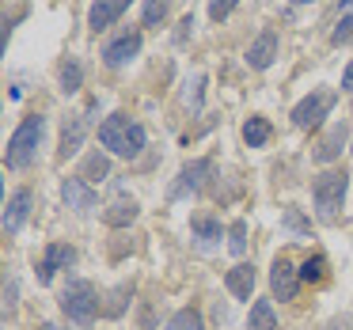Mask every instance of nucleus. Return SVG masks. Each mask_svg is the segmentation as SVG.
Returning <instances> with one entry per match:
<instances>
[{"label": "nucleus", "instance_id": "14", "mask_svg": "<svg viewBox=\"0 0 353 330\" xmlns=\"http://www.w3.org/2000/svg\"><path fill=\"white\" fill-rule=\"evenodd\" d=\"M274 57H277V31H262L259 39L251 42V50H247V65H251L254 72H262V69L274 65Z\"/></svg>", "mask_w": 353, "mask_h": 330}, {"label": "nucleus", "instance_id": "25", "mask_svg": "<svg viewBox=\"0 0 353 330\" xmlns=\"http://www.w3.org/2000/svg\"><path fill=\"white\" fill-rule=\"evenodd\" d=\"M171 12V0H145V27H156L163 23Z\"/></svg>", "mask_w": 353, "mask_h": 330}, {"label": "nucleus", "instance_id": "16", "mask_svg": "<svg viewBox=\"0 0 353 330\" xmlns=\"http://www.w3.org/2000/svg\"><path fill=\"white\" fill-rule=\"evenodd\" d=\"M224 285H228V292L236 300H251V292H254V266H251V262L232 266L228 277H224Z\"/></svg>", "mask_w": 353, "mask_h": 330}, {"label": "nucleus", "instance_id": "35", "mask_svg": "<svg viewBox=\"0 0 353 330\" xmlns=\"http://www.w3.org/2000/svg\"><path fill=\"white\" fill-rule=\"evenodd\" d=\"M39 330H61V327H54V322H42V327Z\"/></svg>", "mask_w": 353, "mask_h": 330}, {"label": "nucleus", "instance_id": "17", "mask_svg": "<svg viewBox=\"0 0 353 330\" xmlns=\"http://www.w3.org/2000/svg\"><path fill=\"white\" fill-rule=\"evenodd\" d=\"M190 231H194L198 251H216L221 247V220H213V216H194Z\"/></svg>", "mask_w": 353, "mask_h": 330}, {"label": "nucleus", "instance_id": "2", "mask_svg": "<svg viewBox=\"0 0 353 330\" xmlns=\"http://www.w3.org/2000/svg\"><path fill=\"white\" fill-rule=\"evenodd\" d=\"M42 141H46V118L42 114H27L23 122H19V130L8 137V148H4V167L12 171H23L34 163V156H39Z\"/></svg>", "mask_w": 353, "mask_h": 330}, {"label": "nucleus", "instance_id": "18", "mask_svg": "<svg viewBox=\"0 0 353 330\" xmlns=\"http://www.w3.org/2000/svg\"><path fill=\"white\" fill-rule=\"evenodd\" d=\"M137 213H141V209H137V201H133V198H118L110 209H103V220H107L110 228H125V224L137 220Z\"/></svg>", "mask_w": 353, "mask_h": 330}, {"label": "nucleus", "instance_id": "22", "mask_svg": "<svg viewBox=\"0 0 353 330\" xmlns=\"http://www.w3.org/2000/svg\"><path fill=\"white\" fill-rule=\"evenodd\" d=\"M80 84H84V69H80V61H65L61 65V92L65 95H77L80 92Z\"/></svg>", "mask_w": 353, "mask_h": 330}, {"label": "nucleus", "instance_id": "13", "mask_svg": "<svg viewBox=\"0 0 353 330\" xmlns=\"http://www.w3.org/2000/svg\"><path fill=\"white\" fill-rule=\"evenodd\" d=\"M133 0H92V8H88V27H92L95 34L107 31L110 23H118L122 19V12L130 8Z\"/></svg>", "mask_w": 353, "mask_h": 330}, {"label": "nucleus", "instance_id": "30", "mask_svg": "<svg viewBox=\"0 0 353 330\" xmlns=\"http://www.w3.org/2000/svg\"><path fill=\"white\" fill-rule=\"evenodd\" d=\"M130 285H118V289L114 292H110V304H107V315H110V319H114V315H122V307H125V296H130Z\"/></svg>", "mask_w": 353, "mask_h": 330}, {"label": "nucleus", "instance_id": "27", "mask_svg": "<svg viewBox=\"0 0 353 330\" xmlns=\"http://www.w3.org/2000/svg\"><path fill=\"white\" fill-rule=\"evenodd\" d=\"M281 228H285V231H292V236H307V231H312V224H307L304 216H300V209H285Z\"/></svg>", "mask_w": 353, "mask_h": 330}, {"label": "nucleus", "instance_id": "12", "mask_svg": "<svg viewBox=\"0 0 353 330\" xmlns=\"http://www.w3.org/2000/svg\"><path fill=\"white\" fill-rule=\"evenodd\" d=\"M72 262H77V251H72V247H65V243H50V247H46V254H42V262H39V285H50L57 269H69Z\"/></svg>", "mask_w": 353, "mask_h": 330}, {"label": "nucleus", "instance_id": "33", "mask_svg": "<svg viewBox=\"0 0 353 330\" xmlns=\"http://www.w3.org/2000/svg\"><path fill=\"white\" fill-rule=\"evenodd\" d=\"M342 92H350V95H353V61L345 65V72H342Z\"/></svg>", "mask_w": 353, "mask_h": 330}, {"label": "nucleus", "instance_id": "26", "mask_svg": "<svg viewBox=\"0 0 353 330\" xmlns=\"http://www.w3.org/2000/svg\"><path fill=\"white\" fill-rule=\"evenodd\" d=\"M228 251L236 254V258L247 251V224L243 220H232V228H228Z\"/></svg>", "mask_w": 353, "mask_h": 330}, {"label": "nucleus", "instance_id": "24", "mask_svg": "<svg viewBox=\"0 0 353 330\" xmlns=\"http://www.w3.org/2000/svg\"><path fill=\"white\" fill-rule=\"evenodd\" d=\"M163 330H201V315L194 311V307H183V311L171 315Z\"/></svg>", "mask_w": 353, "mask_h": 330}, {"label": "nucleus", "instance_id": "31", "mask_svg": "<svg viewBox=\"0 0 353 330\" xmlns=\"http://www.w3.org/2000/svg\"><path fill=\"white\" fill-rule=\"evenodd\" d=\"M330 42H334V46H342V42H353V12L334 27V31H330Z\"/></svg>", "mask_w": 353, "mask_h": 330}, {"label": "nucleus", "instance_id": "1", "mask_svg": "<svg viewBox=\"0 0 353 330\" xmlns=\"http://www.w3.org/2000/svg\"><path fill=\"white\" fill-rule=\"evenodd\" d=\"M145 141H148L145 125L133 122L130 114H110V118H103V125H99V145L107 148V152L122 156V160H137V156L145 152Z\"/></svg>", "mask_w": 353, "mask_h": 330}, {"label": "nucleus", "instance_id": "10", "mask_svg": "<svg viewBox=\"0 0 353 330\" xmlns=\"http://www.w3.org/2000/svg\"><path fill=\"white\" fill-rule=\"evenodd\" d=\"M31 205H34V194L31 190H16V194H12L8 205H4V220H0L4 236H16V231L23 228L27 216H31Z\"/></svg>", "mask_w": 353, "mask_h": 330}, {"label": "nucleus", "instance_id": "5", "mask_svg": "<svg viewBox=\"0 0 353 330\" xmlns=\"http://www.w3.org/2000/svg\"><path fill=\"white\" fill-rule=\"evenodd\" d=\"M334 103H338L334 92H312V95H304V99L292 107V125H300V130H319L323 118L334 110Z\"/></svg>", "mask_w": 353, "mask_h": 330}, {"label": "nucleus", "instance_id": "20", "mask_svg": "<svg viewBox=\"0 0 353 330\" xmlns=\"http://www.w3.org/2000/svg\"><path fill=\"white\" fill-rule=\"evenodd\" d=\"M107 175H110V160L103 152H92L84 163H80V178H84V183H103Z\"/></svg>", "mask_w": 353, "mask_h": 330}, {"label": "nucleus", "instance_id": "23", "mask_svg": "<svg viewBox=\"0 0 353 330\" xmlns=\"http://www.w3.org/2000/svg\"><path fill=\"white\" fill-rule=\"evenodd\" d=\"M323 277H327V258L323 254H312V258L300 266V281H307V285H319Z\"/></svg>", "mask_w": 353, "mask_h": 330}, {"label": "nucleus", "instance_id": "29", "mask_svg": "<svg viewBox=\"0 0 353 330\" xmlns=\"http://www.w3.org/2000/svg\"><path fill=\"white\" fill-rule=\"evenodd\" d=\"M236 4H239V0H209V19H213V23H221V19H228Z\"/></svg>", "mask_w": 353, "mask_h": 330}, {"label": "nucleus", "instance_id": "28", "mask_svg": "<svg viewBox=\"0 0 353 330\" xmlns=\"http://www.w3.org/2000/svg\"><path fill=\"white\" fill-rule=\"evenodd\" d=\"M16 296H19V285H16V277L12 274H4V322L16 315Z\"/></svg>", "mask_w": 353, "mask_h": 330}, {"label": "nucleus", "instance_id": "6", "mask_svg": "<svg viewBox=\"0 0 353 330\" xmlns=\"http://www.w3.org/2000/svg\"><path fill=\"white\" fill-rule=\"evenodd\" d=\"M95 114H99V99H92V107L84 110V114H69L65 118V125H61V160H69V156H77L80 152V145H84V133H88V125L95 122Z\"/></svg>", "mask_w": 353, "mask_h": 330}, {"label": "nucleus", "instance_id": "9", "mask_svg": "<svg viewBox=\"0 0 353 330\" xmlns=\"http://www.w3.org/2000/svg\"><path fill=\"white\" fill-rule=\"evenodd\" d=\"M61 198H65V205L77 209V213H92V209L99 205V194H95V186L84 183L80 175H72V178H65V183H61Z\"/></svg>", "mask_w": 353, "mask_h": 330}, {"label": "nucleus", "instance_id": "15", "mask_svg": "<svg viewBox=\"0 0 353 330\" xmlns=\"http://www.w3.org/2000/svg\"><path fill=\"white\" fill-rule=\"evenodd\" d=\"M350 141V125L345 122H334L327 130V137L319 141V148H315V163H330V160H338L342 156V145Z\"/></svg>", "mask_w": 353, "mask_h": 330}, {"label": "nucleus", "instance_id": "4", "mask_svg": "<svg viewBox=\"0 0 353 330\" xmlns=\"http://www.w3.org/2000/svg\"><path fill=\"white\" fill-rule=\"evenodd\" d=\"M61 311L69 315L77 327H92L99 315V292L92 281H69L61 292Z\"/></svg>", "mask_w": 353, "mask_h": 330}, {"label": "nucleus", "instance_id": "36", "mask_svg": "<svg viewBox=\"0 0 353 330\" xmlns=\"http://www.w3.org/2000/svg\"><path fill=\"white\" fill-rule=\"evenodd\" d=\"M292 4H312V0H292Z\"/></svg>", "mask_w": 353, "mask_h": 330}, {"label": "nucleus", "instance_id": "19", "mask_svg": "<svg viewBox=\"0 0 353 330\" xmlns=\"http://www.w3.org/2000/svg\"><path fill=\"white\" fill-rule=\"evenodd\" d=\"M247 330H277V315L270 300H254L251 315H247Z\"/></svg>", "mask_w": 353, "mask_h": 330}, {"label": "nucleus", "instance_id": "7", "mask_svg": "<svg viewBox=\"0 0 353 330\" xmlns=\"http://www.w3.org/2000/svg\"><path fill=\"white\" fill-rule=\"evenodd\" d=\"M137 54H141V31H125V34H118L114 42L103 46V65H107V69H122V65H130Z\"/></svg>", "mask_w": 353, "mask_h": 330}, {"label": "nucleus", "instance_id": "3", "mask_svg": "<svg viewBox=\"0 0 353 330\" xmlns=\"http://www.w3.org/2000/svg\"><path fill=\"white\" fill-rule=\"evenodd\" d=\"M345 190H350V175L345 171H323L312 183V201H315V213H319L323 224L338 220V213L345 205Z\"/></svg>", "mask_w": 353, "mask_h": 330}, {"label": "nucleus", "instance_id": "32", "mask_svg": "<svg viewBox=\"0 0 353 330\" xmlns=\"http://www.w3.org/2000/svg\"><path fill=\"white\" fill-rule=\"evenodd\" d=\"M201 87H205V76H194L190 84H186V103H190L194 110H201Z\"/></svg>", "mask_w": 353, "mask_h": 330}, {"label": "nucleus", "instance_id": "8", "mask_svg": "<svg viewBox=\"0 0 353 330\" xmlns=\"http://www.w3.org/2000/svg\"><path fill=\"white\" fill-rule=\"evenodd\" d=\"M209 175H213V160H190L183 171H179V183L171 186V201L186 198V194H198Z\"/></svg>", "mask_w": 353, "mask_h": 330}, {"label": "nucleus", "instance_id": "21", "mask_svg": "<svg viewBox=\"0 0 353 330\" xmlns=\"http://www.w3.org/2000/svg\"><path fill=\"white\" fill-rule=\"evenodd\" d=\"M243 141H247L251 148H262V145H266V141H270V122H266V118H259V114L247 118V122H243Z\"/></svg>", "mask_w": 353, "mask_h": 330}, {"label": "nucleus", "instance_id": "34", "mask_svg": "<svg viewBox=\"0 0 353 330\" xmlns=\"http://www.w3.org/2000/svg\"><path fill=\"white\" fill-rule=\"evenodd\" d=\"M327 330H353V315H345V319H334Z\"/></svg>", "mask_w": 353, "mask_h": 330}, {"label": "nucleus", "instance_id": "37", "mask_svg": "<svg viewBox=\"0 0 353 330\" xmlns=\"http://www.w3.org/2000/svg\"><path fill=\"white\" fill-rule=\"evenodd\" d=\"M342 4H345V8H350V4H353V0H342Z\"/></svg>", "mask_w": 353, "mask_h": 330}, {"label": "nucleus", "instance_id": "11", "mask_svg": "<svg viewBox=\"0 0 353 330\" xmlns=\"http://www.w3.org/2000/svg\"><path fill=\"white\" fill-rule=\"evenodd\" d=\"M270 289H274L277 300H296V289H300V269L292 266L289 258H277L274 269H270Z\"/></svg>", "mask_w": 353, "mask_h": 330}]
</instances>
